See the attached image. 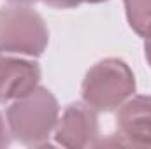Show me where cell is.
<instances>
[{"label":"cell","instance_id":"obj_1","mask_svg":"<svg viewBox=\"0 0 151 149\" xmlns=\"http://www.w3.org/2000/svg\"><path fill=\"white\" fill-rule=\"evenodd\" d=\"M58 117L60 104L44 86H37L32 93L11 102L5 109L12 140L32 148L49 146L47 139L53 137Z\"/></svg>","mask_w":151,"mask_h":149},{"label":"cell","instance_id":"obj_2","mask_svg":"<svg viewBox=\"0 0 151 149\" xmlns=\"http://www.w3.org/2000/svg\"><path fill=\"white\" fill-rule=\"evenodd\" d=\"M135 74L121 58H104L91 65L81 82V100L97 112H113L135 95Z\"/></svg>","mask_w":151,"mask_h":149},{"label":"cell","instance_id":"obj_3","mask_svg":"<svg viewBox=\"0 0 151 149\" xmlns=\"http://www.w3.org/2000/svg\"><path fill=\"white\" fill-rule=\"evenodd\" d=\"M49 44V30L30 5L11 4L0 9V53L39 58Z\"/></svg>","mask_w":151,"mask_h":149},{"label":"cell","instance_id":"obj_4","mask_svg":"<svg viewBox=\"0 0 151 149\" xmlns=\"http://www.w3.org/2000/svg\"><path fill=\"white\" fill-rule=\"evenodd\" d=\"M99 112L86 105L83 100L69 104L60 114L53 139L56 146L67 149L93 148L99 133Z\"/></svg>","mask_w":151,"mask_h":149},{"label":"cell","instance_id":"obj_5","mask_svg":"<svg viewBox=\"0 0 151 149\" xmlns=\"http://www.w3.org/2000/svg\"><path fill=\"white\" fill-rule=\"evenodd\" d=\"M116 130L125 148L151 149V95H134L118 107Z\"/></svg>","mask_w":151,"mask_h":149},{"label":"cell","instance_id":"obj_6","mask_svg":"<svg viewBox=\"0 0 151 149\" xmlns=\"http://www.w3.org/2000/svg\"><path fill=\"white\" fill-rule=\"evenodd\" d=\"M40 67L35 58L0 53V104H11L40 86Z\"/></svg>","mask_w":151,"mask_h":149},{"label":"cell","instance_id":"obj_7","mask_svg":"<svg viewBox=\"0 0 151 149\" xmlns=\"http://www.w3.org/2000/svg\"><path fill=\"white\" fill-rule=\"evenodd\" d=\"M130 30L141 39H151V0H123Z\"/></svg>","mask_w":151,"mask_h":149},{"label":"cell","instance_id":"obj_8","mask_svg":"<svg viewBox=\"0 0 151 149\" xmlns=\"http://www.w3.org/2000/svg\"><path fill=\"white\" fill-rule=\"evenodd\" d=\"M53 9H76L83 4H86V0H39Z\"/></svg>","mask_w":151,"mask_h":149},{"label":"cell","instance_id":"obj_9","mask_svg":"<svg viewBox=\"0 0 151 149\" xmlns=\"http://www.w3.org/2000/svg\"><path fill=\"white\" fill-rule=\"evenodd\" d=\"M11 132H9V126H7V119H5V114L0 112V149L11 146Z\"/></svg>","mask_w":151,"mask_h":149},{"label":"cell","instance_id":"obj_10","mask_svg":"<svg viewBox=\"0 0 151 149\" xmlns=\"http://www.w3.org/2000/svg\"><path fill=\"white\" fill-rule=\"evenodd\" d=\"M144 58H146L148 65L151 67V39L144 40Z\"/></svg>","mask_w":151,"mask_h":149},{"label":"cell","instance_id":"obj_11","mask_svg":"<svg viewBox=\"0 0 151 149\" xmlns=\"http://www.w3.org/2000/svg\"><path fill=\"white\" fill-rule=\"evenodd\" d=\"M9 4H23V5H32V4H35L39 0H7Z\"/></svg>","mask_w":151,"mask_h":149},{"label":"cell","instance_id":"obj_12","mask_svg":"<svg viewBox=\"0 0 151 149\" xmlns=\"http://www.w3.org/2000/svg\"><path fill=\"white\" fill-rule=\"evenodd\" d=\"M104 2H109V0H86V4H104Z\"/></svg>","mask_w":151,"mask_h":149}]
</instances>
